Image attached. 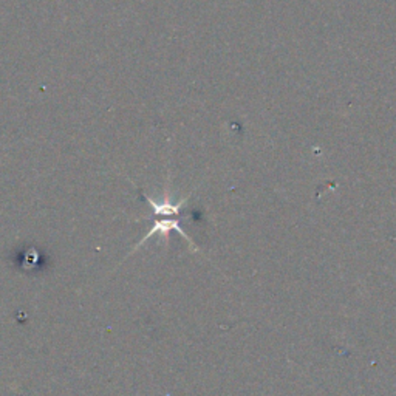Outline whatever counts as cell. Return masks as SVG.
<instances>
[{
    "label": "cell",
    "mask_w": 396,
    "mask_h": 396,
    "mask_svg": "<svg viewBox=\"0 0 396 396\" xmlns=\"http://www.w3.org/2000/svg\"><path fill=\"white\" fill-rule=\"evenodd\" d=\"M143 198L147 201L149 206L152 207V212L155 217H175V215H180L182 212V209L186 206V201H188V198H183L182 201H177V203H174V201L170 200V197L168 196H164V198L161 201H156V200H152L151 197H147L143 193Z\"/></svg>",
    "instance_id": "obj_1"
},
{
    "label": "cell",
    "mask_w": 396,
    "mask_h": 396,
    "mask_svg": "<svg viewBox=\"0 0 396 396\" xmlns=\"http://www.w3.org/2000/svg\"><path fill=\"white\" fill-rule=\"evenodd\" d=\"M170 231H175V233H180V234L186 238V240H188V242L193 246V243H192L191 238L188 237V234H186L184 231H183V228H182V225H180V221H178L177 219L172 220V219H169V217H168V220H155V221H153V225H152L151 231H149V233H147L143 238H141V242L137 245L135 250H138L141 245L146 243V242L149 240V238H151L153 234H161L163 237H168V235L170 234Z\"/></svg>",
    "instance_id": "obj_2"
}]
</instances>
